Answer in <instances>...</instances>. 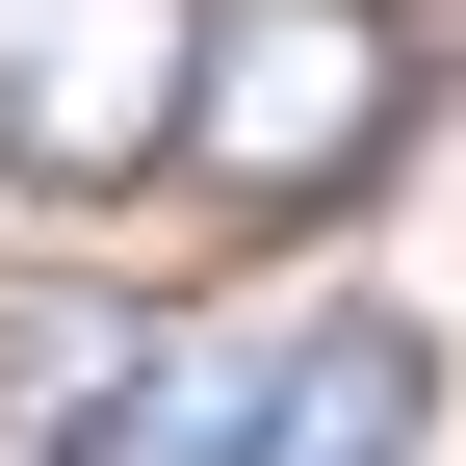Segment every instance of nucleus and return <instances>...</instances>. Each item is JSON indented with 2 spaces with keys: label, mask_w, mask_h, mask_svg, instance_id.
I'll use <instances>...</instances> for the list:
<instances>
[{
  "label": "nucleus",
  "mask_w": 466,
  "mask_h": 466,
  "mask_svg": "<svg viewBox=\"0 0 466 466\" xmlns=\"http://www.w3.org/2000/svg\"><path fill=\"white\" fill-rule=\"evenodd\" d=\"M441 363L389 311H337L311 363H156V466H415Z\"/></svg>",
  "instance_id": "7ed1b4c3"
},
{
  "label": "nucleus",
  "mask_w": 466,
  "mask_h": 466,
  "mask_svg": "<svg viewBox=\"0 0 466 466\" xmlns=\"http://www.w3.org/2000/svg\"><path fill=\"white\" fill-rule=\"evenodd\" d=\"M389 130H415V26L389 0H208V52H182V156L233 208H337V182H389Z\"/></svg>",
  "instance_id": "f257e3e1"
},
{
  "label": "nucleus",
  "mask_w": 466,
  "mask_h": 466,
  "mask_svg": "<svg viewBox=\"0 0 466 466\" xmlns=\"http://www.w3.org/2000/svg\"><path fill=\"white\" fill-rule=\"evenodd\" d=\"M208 0H0V182H156Z\"/></svg>",
  "instance_id": "f03ea898"
}]
</instances>
